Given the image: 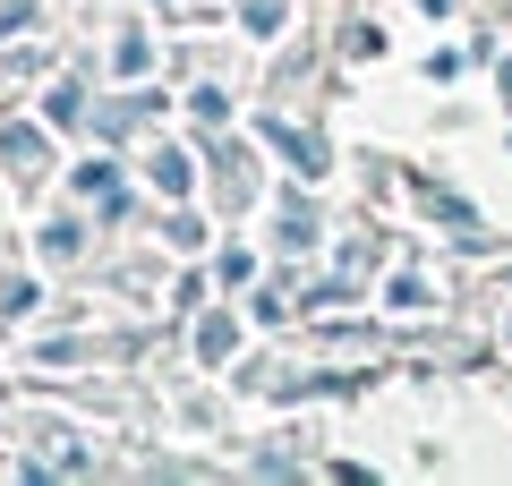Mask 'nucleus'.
I'll return each mask as SVG.
<instances>
[{
  "instance_id": "obj_1",
  "label": "nucleus",
  "mask_w": 512,
  "mask_h": 486,
  "mask_svg": "<svg viewBox=\"0 0 512 486\" xmlns=\"http://www.w3.org/2000/svg\"><path fill=\"white\" fill-rule=\"evenodd\" d=\"M9 162H18V180H35V171H43V137L18 128V137H9Z\"/></svg>"
},
{
  "instance_id": "obj_3",
  "label": "nucleus",
  "mask_w": 512,
  "mask_h": 486,
  "mask_svg": "<svg viewBox=\"0 0 512 486\" xmlns=\"http://www.w3.org/2000/svg\"><path fill=\"white\" fill-rule=\"evenodd\" d=\"M154 180H163L171 197H180V188H188V162H180V154H154Z\"/></svg>"
},
{
  "instance_id": "obj_2",
  "label": "nucleus",
  "mask_w": 512,
  "mask_h": 486,
  "mask_svg": "<svg viewBox=\"0 0 512 486\" xmlns=\"http://www.w3.org/2000/svg\"><path fill=\"white\" fill-rule=\"evenodd\" d=\"M77 188H86V197H103V205H120V188H111V162H86V171H77Z\"/></svg>"
}]
</instances>
